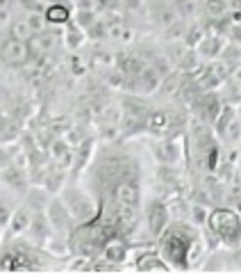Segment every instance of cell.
Instances as JSON below:
<instances>
[{
  "label": "cell",
  "mask_w": 241,
  "mask_h": 274,
  "mask_svg": "<svg viewBox=\"0 0 241 274\" xmlns=\"http://www.w3.org/2000/svg\"><path fill=\"white\" fill-rule=\"evenodd\" d=\"M212 226L216 228V233H221L223 240L228 242H235L237 235H239V220L230 210H219V213L212 215Z\"/></svg>",
  "instance_id": "cell-1"
},
{
  "label": "cell",
  "mask_w": 241,
  "mask_h": 274,
  "mask_svg": "<svg viewBox=\"0 0 241 274\" xmlns=\"http://www.w3.org/2000/svg\"><path fill=\"white\" fill-rule=\"evenodd\" d=\"M164 251H166V256H169L173 263L184 265L189 247H187V240H184V238H180V235L173 233V235H169V238L164 240Z\"/></svg>",
  "instance_id": "cell-2"
},
{
  "label": "cell",
  "mask_w": 241,
  "mask_h": 274,
  "mask_svg": "<svg viewBox=\"0 0 241 274\" xmlns=\"http://www.w3.org/2000/svg\"><path fill=\"white\" fill-rule=\"evenodd\" d=\"M139 270H141V272H169V268L162 265V261H157L153 256H144V258L139 261Z\"/></svg>",
  "instance_id": "cell-3"
},
{
  "label": "cell",
  "mask_w": 241,
  "mask_h": 274,
  "mask_svg": "<svg viewBox=\"0 0 241 274\" xmlns=\"http://www.w3.org/2000/svg\"><path fill=\"white\" fill-rule=\"evenodd\" d=\"M48 21H50V23H62V21H66L68 19V9H66V7H62V5H55V7H50V9H48Z\"/></svg>",
  "instance_id": "cell-4"
}]
</instances>
